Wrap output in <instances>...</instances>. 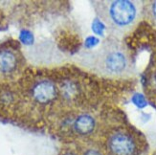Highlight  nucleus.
Here are the masks:
<instances>
[{"mask_svg":"<svg viewBox=\"0 0 156 155\" xmlns=\"http://www.w3.org/2000/svg\"><path fill=\"white\" fill-rule=\"evenodd\" d=\"M96 10L105 23L116 33H126L138 22L141 16V5L137 1L112 0L98 1Z\"/></svg>","mask_w":156,"mask_h":155,"instance_id":"nucleus-1","label":"nucleus"},{"mask_svg":"<svg viewBox=\"0 0 156 155\" xmlns=\"http://www.w3.org/2000/svg\"><path fill=\"white\" fill-rule=\"evenodd\" d=\"M93 58L96 70L101 75L124 77L131 73L132 63L129 55L119 42H106Z\"/></svg>","mask_w":156,"mask_h":155,"instance_id":"nucleus-2","label":"nucleus"},{"mask_svg":"<svg viewBox=\"0 0 156 155\" xmlns=\"http://www.w3.org/2000/svg\"><path fill=\"white\" fill-rule=\"evenodd\" d=\"M109 150L114 155H133L136 150L134 140L126 133H116L110 138Z\"/></svg>","mask_w":156,"mask_h":155,"instance_id":"nucleus-3","label":"nucleus"},{"mask_svg":"<svg viewBox=\"0 0 156 155\" xmlns=\"http://www.w3.org/2000/svg\"><path fill=\"white\" fill-rule=\"evenodd\" d=\"M57 95L56 86L49 80H43L36 84L33 89V96L40 104H48Z\"/></svg>","mask_w":156,"mask_h":155,"instance_id":"nucleus-4","label":"nucleus"},{"mask_svg":"<svg viewBox=\"0 0 156 155\" xmlns=\"http://www.w3.org/2000/svg\"><path fill=\"white\" fill-rule=\"evenodd\" d=\"M95 127V121L91 116L81 115L75 121V129L80 135H86L93 131Z\"/></svg>","mask_w":156,"mask_h":155,"instance_id":"nucleus-5","label":"nucleus"},{"mask_svg":"<svg viewBox=\"0 0 156 155\" xmlns=\"http://www.w3.org/2000/svg\"><path fill=\"white\" fill-rule=\"evenodd\" d=\"M16 66V56L10 51L0 52V71L3 73H10Z\"/></svg>","mask_w":156,"mask_h":155,"instance_id":"nucleus-6","label":"nucleus"},{"mask_svg":"<svg viewBox=\"0 0 156 155\" xmlns=\"http://www.w3.org/2000/svg\"><path fill=\"white\" fill-rule=\"evenodd\" d=\"M19 39L23 44L26 45H31L34 43V36L33 33L27 30H22L20 32V35H19Z\"/></svg>","mask_w":156,"mask_h":155,"instance_id":"nucleus-7","label":"nucleus"},{"mask_svg":"<svg viewBox=\"0 0 156 155\" xmlns=\"http://www.w3.org/2000/svg\"><path fill=\"white\" fill-rule=\"evenodd\" d=\"M92 30L98 36H103L105 31V24L100 19H95L92 23Z\"/></svg>","mask_w":156,"mask_h":155,"instance_id":"nucleus-8","label":"nucleus"},{"mask_svg":"<svg viewBox=\"0 0 156 155\" xmlns=\"http://www.w3.org/2000/svg\"><path fill=\"white\" fill-rule=\"evenodd\" d=\"M98 43H99V39L96 37H89L86 38L84 45L87 49H91V48H94V47H96Z\"/></svg>","mask_w":156,"mask_h":155,"instance_id":"nucleus-9","label":"nucleus"},{"mask_svg":"<svg viewBox=\"0 0 156 155\" xmlns=\"http://www.w3.org/2000/svg\"><path fill=\"white\" fill-rule=\"evenodd\" d=\"M148 15L156 23V1H152L151 5L148 6Z\"/></svg>","mask_w":156,"mask_h":155,"instance_id":"nucleus-10","label":"nucleus"},{"mask_svg":"<svg viewBox=\"0 0 156 155\" xmlns=\"http://www.w3.org/2000/svg\"><path fill=\"white\" fill-rule=\"evenodd\" d=\"M134 100H135V103L137 104L138 106H143L145 104V100L143 97H135Z\"/></svg>","mask_w":156,"mask_h":155,"instance_id":"nucleus-11","label":"nucleus"},{"mask_svg":"<svg viewBox=\"0 0 156 155\" xmlns=\"http://www.w3.org/2000/svg\"><path fill=\"white\" fill-rule=\"evenodd\" d=\"M84 155H101L99 151L95 150H87Z\"/></svg>","mask_w":156,"mask_h":155,"instance_id":"nucleus-12","label":"nucleus"},{"mask_svg":"<svg viewBox=\"0 0 156 155\" xmlns=\"http://www.w3.org/2000/svg\"><path fill=\"white\" fill-rule=\"evenodd\" d=\"M67 155H72V154H67Z\"/></svg>","mask_w":156,"mask_h":155,"instance_id":"nucleus-13","label":"nucleus"}]
</instances>
